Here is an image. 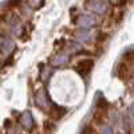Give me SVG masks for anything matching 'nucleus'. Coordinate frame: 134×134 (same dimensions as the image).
I'll return each mask as SVG.
<instances>
[{
	"label": "nucleus",
	"instance_id": "obj_6",
	"mask_svg": "<svg viewBox=\"0 0 134 134\" xmlns=\"http://www.w3.org/2000/svg\"><path fill=\"white\" fill-rule=\"evenodd\" d=\"M12 48H14V42L11 40L9 38L3 36V38H2V52H3V54H4V52H9Z\"/></svg>",
	"mask_w": 134,
	"mask_h": 134
},
{
	"label": "nucleus",
	"instance_id": "obj_1",
	"mask_svg": "<svg viewBox=\"0 0 134 134\" xmlns=\"http://www.w3.org/2000/svg\"><path fill=\"white\" fill-rule=\"evenodd\" d=\"M76 23H78V26L82 27V30H85V28L91 27L95 23V18L93 15H81L79 19L76 20Z\"/></svg>",
	"mask_w": 134,
	"mask_h": 134
},
{
	"label": "nucleus",
	"instance_id": "obj_4",
	"mask_svg": "<svg viewBox=\"0 0 134 134\" xmlns=\"http://www.w3.org/2000/svg\"><path fill=\"white\" fill-rule=\"evenodd\" d=\"M20 124L23 125L26 129H31L32 127V115H31L30 111H24V113L20 115Z\"/></svg>",
	"mask_w": 134,
	"mask_h": 134
},
{
	"label": "nucleus",
	"instance_id": "obj_13",
	"mask_svg": "<svg viewBox=\"0 0 134 134\" xmlns=\"http://www.w3.org/2000/svg\"><path fill=\"white\" fill-rule=\"evenodd\" d=\"M125 59H126L127 62H133V60H134V51L126 52V54H125Z\"/></svg>",
	"mask_w": 134,
	"mask_h": 134
},
{
	"label": "nucleus",
	"instance_id": "obj_11",
	"mask_svg": "<svg viewBox=\"0 0 134 134\" xmlns=\"http://www.w3.org/2000/svg\"><path fill=\"white\" fill-rule=\"evenodd\" d=\"M107 106H109V105H107V102H106L105 99H99V100H98V103H97L98 110H106Z\"/></svg>",
	"mask_w": 134,
	"mask_h": 134
},
{
	"label": "nucleus",
	"instance_id": "obj_3",
	"mask_svg": "<svg viewBox=\"0 0 134 134\" xmlns=\"http://www.w3.org/2000/svg\"><path fill=\"white\" fill-rule=\"evenodd\" d=\"M129 75V66L125 63V62H122L118 64V69H117V76L119 78V79L122 81H125L126 78Z\"/></svg>",
	"mask_w": 134,
	"mask_h": 134
},
{
	"label": "nucleus",
	"instance_id": "obj_12",
	"mask_svg": "<svg viewBox=\"0 0 134 134\" xmlns=\"http://www.w3.org/2000/svg\"><path fill=\"white\" fill-rule=\"evenodd\" d=\"M81 134H95V130H94L93 126L87 125V126H85V127L82 129V133H81Z\"/></svg>",
	"mask_w": 134,
	"mask_h": 134
},
{
	"label": "nucleus",
	"instance_id": "obj_9",
	"mask_svg": "<svg viewBox=\"0 0 134 134\" xmlns=\"http://www.w3.org/2000/svg\"><path fill=\"white\" fill-rule=\"evenodd\" d=\"M43 130H44V133L46 134H51L52 133V130H54V124L51 121H44V124H43Z\"/></svg>",
	"mask_w": 134,
	"mask_h": 134
},
{
	"label": "nucleus",
	"instance_id": "obj_7",
	"mask_svg": "<svg viewBox=\"0 0 134 134\" xmlns=\"http://www.w3.org/2000/svg\"><path fill=\"white\" fill-rule=\"evenodd\" d=\"M97 14H103L105 11H106V8H107V5L105 4V3H102V2H97L95 3V5H90Z\"/></svg>",
	"mask_w": 134,
	"mask_h": 134
},
{
	"label": "nucleus",
	"instance_id": "obj_10",
	"mask_svg": "<svg viewBox=\"0 0 134 134\" xmlns=\"http://www.w3.org/2000/svg\"><path fill=\"white\" fill-rule=\"evenodd\" d=\"M94 121L97 122V124H102L103 122V111L102 110H98L94 114Z\"/></svg>",
	"mask_w": 134,
	"mask_h": 134
},
{
	"label": "nucleus",
	"instance_id": "obj_2",
	"mask_svg": "<svg viewBox=\"0 0 134 134\" xmlns=\"http://www.w3.org/2000/svg\"><path fill=\"white\" fill-rule=\"evenodd\" d=\"M93 66H94V60L93 59H83V60H81V62H78V64H76V69H78V71L79 72H88L91 69H93Z\"/></svg>",
	"mask_w": 134,
	"mask_h": 134
},
{
	"label": "nucleus",
	"instance_id": "obj_5",
	"mask_svg": "<svg viewBox=\"0 0 134 134\" xmlns=\"http://www.w3.org/2000/svg\"><path fill=\"white\" fill-rule=\"evenodd\" d=\"M76 38L79 39V40H82V42H85V43H88L91 40V32L88 31V30H79L76 34Z\"/></svg>",
	"mask_w": 134,
	"mask_h": 134
},
{
	"label": "nucleus",
	"instance_id": "obj_8",
	"mask_svg": "<svg viewBox=\"0 0 134 134\" xmlns=\"http://www.w3.org/2000/svg\"><path fill=\"white\" fill-rule=\"evenodd\" d=\"M67 62H69V58H67L66 55H58V57L52 60V64L60 66V64H64V63H67Z\"/></svg>",
	"mask_w": 134,
	"mask_h": 134
},
{
	"label": "nucleus",
	"instance_id": "obj_14",
	"mask_svg": "<svg viewBox=\"0 0 134 134\" xmlns=\"http://www.w3.org/2000/svg\"><path fill=\"white\" fill-rule=\"evenodd\" d=\"M106 38H107V34H100V35H99V38H98L97 40H98V42H103Z\"/></svg>",
	"mask_w": 134,
	"mask_h": 134
},
{
	"label": "nucleus",
	"instance_id": "obj_15",
	"mask_svg": "<svg viewBox=\"0 0 134 134\" xmlns=\"http://www.w3.org/2000/svg\"><path fill=\"white\" fill-rule=\"evenodd\" d=\"M9 3H11V5H18L20 3V0H9Z\"/></svg>",
	"mask_w": 134,
	"mask_h": 134
},
{
	"label": "nucleus",
	"instance_id": "obj_16",
	"mask_svg": "<svg viewBox=\"0 0 134 134\" xmlns=\"http://www.w3.org/2000/svg\"><path fill=\"white\" fill-rule=\"evenodd\" d=\"M126 2L127 0H118V5H124V4H126Z\"/></svg>",
	"mask_w": 134,
	"mask_h": 134
}]
</instances>
